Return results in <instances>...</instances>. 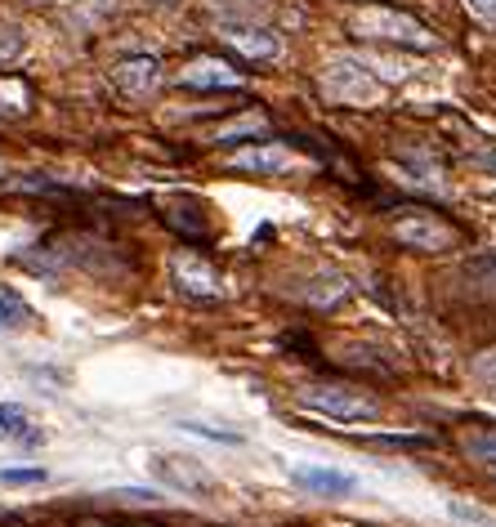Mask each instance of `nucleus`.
<instances>
[{"label":"nucleus","instance_id":"obj_20","mask_svg":"<svg viewBox=\"0 0 496 527\" xmlns=\"http://www.w3.org/2000/svg\"><path fill=\"white\" fill-rule=\"evenodd\" d=\"M407 166V175H416V184L429 188V193H443V170L434 166L429 157H398Z\"/></svg>","mask_w":496,"mask_h":527},{"label":"nucleus","instance_id":"obj_8","mask_svg":"<svg viewBox=\"0 0 496 527\" xmlns=\"http://www.w3.org/2000/svg\"><path fill=\"white\" fill-rule=\"evenodd\" d=\"M219 36H224L228 45H233L237 54H246V59H278L282 54V36L273 32V27H255V23H224L219 27Z\"/></svg>","mask_w":496,"mask_h":527},{"label":"nucleus","instance_id":"obj_13","mask_svg":"<svg viewBox=\"0 0 496 527\" xmlns=\"http://www.w3.org/2000/svg\"><path fill=\"white\" fill-rule=\"evenodd\" d=\"M0 443H41V434L32 429V416L14 402H0Z\"/></svg>","mask_w":496,"mask_h":527},{"label":"nucleus","instance_id":"obj_25","mask_svg":"<svg viewBox=\"0 0 496 527\" xmlns=\"http://www.w3.org/2000/svg\"><path fill=\"white\" fill-rule=\"evenodd\" d=\"M103 501H130V505H148V501H157V492H148V487H117V492H103Z\"/></svg>","mask_w":496,"mask_h":527},{"label":"nucleus","instance_id":"obj_4","mask_svg":"<svg viewBox=\"0 0 496 527\" xmlns=\"http://www.w3.org/2000/svg\"><path fill=\"white\" fill-rule=\"evenodd\" d=\"M170 286H175L184 300H219V273L193 251H179L175 260H170Z\"/></svg>","mask_w":496,"mask_h":527},{"label":"nucleus","instance_id":"obj_18","mask_svg":"<svg viewBox=\"0 0 496 527\" xmlns=\"http://www.w3.org/2000/svg\"><path fill=\"white\" fill-rule=\"evenodd\" d=\"M465 456L479 461L483 469L496 474V429H479V434H465Z\"/></svg>","mask_w":496,"mask_h":527},{"label":"nucleus","instance_id":"obj_9","mask_svg":"<svg viewBox=\"0 0 496 527\" xmlns=\"http://www.w3.org/2000/svg\"><path fill=\"white\" fill-rule=\"evenodd\" d=\"M175 81L184 85V90H233V85H242V72H233V67L219 59H197V63H188Z\"/></svg>","mask_w":496,"mask_h":527},{"label":"nucleus","instance_id":"obj_2","mask_svg":"<svg viewBox=\"0 0 496 527\" xmlns=\"http://www.w3.org/2000/svg\"><path fill=\"white\" fill-rule=\"evenodd\" d=\"M300 407L318 411V416H327V420H340V425L380 416V398H371L367 389H354V385H309L300 394Z\"/></svg>","mask_w":496,"mask_h":527},{"label":"nucleus","instance_id":"obj_19","mask_svg":"<svg viewBox=\"0 0 496 527\" xmlns=\"http://www.w3.org/2000/svg\"><path fill=\"white\" fill-rule=\"evenodd\" d=\"M41 483H50V469H41V465H9V469H0V487H41Z\"/></svg>","mask_w":496,"mask_h":527},{"label":"nucleus","instance_id":"obj_11","mask_svg":"<svg viewBox=\"0 0 496 527\" xmlns=\"http://www.w3.org/2000/svg\"><path fill=\"white\" fill-rule=\"evenodd\" d=\"M112 81H117L121 94H148L152 85L161 81V67H157V59L139 54V59H126V63L112 67Z\"/></svg>","mask_w":496,"mask_h":527},{"label":"nucleus","instance_id":"obj_22","mask_svg":"<svg viewBox=\"0 0 496 527\" xmlns=\"http://www.w3.org/2000/svg\"><path fill=\"white\" fill-rule=\"evenodd\" d=\"M23 50H27L23 27L0 23V67H5V63H18V59H23Z\"/></svg>","mask_w":496,"mask_h":527},{"label":"nucleus","instance_id":"obj_26","mask_svg":"<svg viewBox=\"0 0 496 527\" xmlns=\"http://www.w3.org/2000/svg\"><path fill=\"white\" fill-rule=\"evenodd\" d=\"M465 9H470L479 23H488V27H496V0H465Z\"/></svg>","mask_w":496,"mask_h":527},{"label":"nucleus","instance_id":"obj_5","mask_svg":"<svg viewBox=\"0 0 496 527\" xmlns=\"http://www.w3.org/2000/svg\"><path fill=\"white\" fill-rule=\"evenodd\" d=\"M389 233H394V242L416 246V251H429V255L447 251V246L456 242L452 228H447L443 219H434V215H398Z\"/></svg>","mask_w":496,"mask_h":527},{"label":"nucleus","instance_id":"obj_16","mask_svg":"<svg viewBox=\"0 0 496 527\" xmlns=\"http://www.w3.org/2000/svg\"><path fill=\"white\" fill-rule=\"evenodd\" d=\"M358 63L367 67V72L376 76V81H407V76L416 72V67L407 63V59H389V54H362Z\"/></svg>","mask_w":496,"mask_h":527},{"label":"nucleus","instance_id":"obj_10","mask_svg":"<svg viewBox=\"0 0 496 527\" xmlns=\"http://www.w3.org/2000/svg\"><path fill=\"white\" fill-rule=\"evenodd\" d=\"M233 170H255V175H278V170L291 166V152L286 143H260V148H242L228 157Z\"/></svg>","mask_w":496,"mask_h":527},{"label":"nucleus","instance_id":"obj_12","mask_svg":"<svg viewBox=\"0 0 496 527\" xmlns=\"http://www.w3.org/2000/svg\"><path fill=\"white\" fill-rule=\"evenodd\" d=\"M349 291H354V286H349V277L345 273H313L309 277V286H304V300L313 304V309H331V304H340V300H349Z\"/></svg>","mask_w":496,"mask_h":527},{"label":"nucleus","instance_id":"obj_14","mask_svg":"<svg viewBox=\"0 0 496 527\" xmlns=\"http://www.w3.org/2000/svg\"><path fill=\"white\" fill-rule=\"evenodd\" d=\"M175 429H184V434H193V438H206V443H219V447L246 443L242 429H219V425H202V420H175Z\"/></svg>","mask_w":496,"mask_h":527},{"label":"nucleus","instance_id":"obj_7","mask_svg":"<svg viewBox=\"0 0 496 527\" xmlns=\"http://www.w3.org/2000/svg\"><path fill=\"white\" fill-rule=\"evenodd\" d=\"M286 474H291L295 487H304V492H318V496H349V492H358V478L349 474V469H340V465H291Z\"/></svg>","mask_w":496,"mask_h":527},{"label":"nucleus","instance_id":"obj_1","mask_svg":"<svg viewBox=\"0 0 496 527\" xmlns=\"http://www.w3.org/2000/svg\"><path fill=\"white\" fill-rule=\"evenodd\" d=\"M349 32L367 36V41H385V45H403V50H434L438 36L425 23H416L412 14L389 5H362L349 14Z\"/></svg>","mask_w":496,"mask_h":527},{"label":"nucleus","instance_id":"obj_17","mask_svg":"<svg viewBox=\"0 0 496 527\" xmlns=\"http://www.w3.org/2000/svg\"><path fill=\"white\" fill-rule=\"evenodd\" d=\"M23 322H32V304L14 286H0V327H23Z\"/></svg>","mask_w":496,"mask_h":527},{"label":"nucleus","instance_id":"obj_23","mask_svg":"<svg viewBox=\"0 0 496 527\" xmlns=\"http://www.w3.org/2000/svg\"><path fill=\"white\" fill-rule=\"evenodd\" d=\"M447 514H452L456 523H465V527H496L492 514L479 510V505H470V501H447Z\"/></svg>","mask_w":496,"mask_h":527},{"label":"nucleus","instance_id":"obj_6","mask_svg":"<svg viewBox=\"0 0 496 527\" xmlns=\"http://www.w3.org/2000/svg\"><path fill=\"white\" fill-rule=\"evenodd\" d=\"M148 469L166 487H175V492H215L211 469H202L197 461H188V456H152Z\"/></svg>","mask_w":496,"mask_h":527},{"label":"nucleus","instance_id":"obj_24","mask_svg":"<svg viewBox=\"0 0 496 527\" xmlns=\"http://www.w3.org/2000/svg\"><path fill=\"white\" fill-rule=\"evenodd\" d=\"M27 112V90L18 81H0V117H18Z\"/></svg>","mask_w":496,"mask_h":527},{"label":"nucleus","instance_id":"obj_3","mask_svg":"<svg viewBox=\"0 0 496 527\" xmlns=\"http://www.w3.org/2000/svg\"><path fill=\"white\" fill-rule=\"evenodd\" d=\"M322 85H327L331 99L349 103V108H371V103H380V81L367 72L358 59H327V67H322Z\"/></svg>","mask_w":496,"mask_h":527},{"label":"nucleus","instance_id":"obj_21","mask_svg":"<svg viewBox=\"0 0 496 527\" xmlns=\"http://www.w3.org/2000/svg\"><path fill=\"white\" fill-rule=\"evenodd\" d=\"M465 277H470L483 295H496V255H479V260H470V264H465Z\"/></svg>","mask_w":496,"mask_h":527},{"label":"nucleus","instance_id":"obj_15","mask_svg":"<svg viewBox=\"0 0 496 527\" xmlns=\"http://www.w3.org/2000/svg\"><path fill=\"white\" fill-rule=\"evenodd\" d=\"M255 134H269V121L260 117V112H251V117H237V121H228V126H219L211 134V143H242V139H255Z\"/></svg>","mask_w":496,"mask_h":527},{"label":"nucleus","instance_id":"obj_27","mask_svg":"<svg viewBox=\"0 0 496 527\" xmlns=\"http://www.w3.org/2000/svg\"><path fill=\"white\" fill-rule=\"evenodd\" d=\"M474 161H479V166H488V170H496V152H479Z\"/></svg>","mask_w":496,"mask_h":527}]
</instances>
